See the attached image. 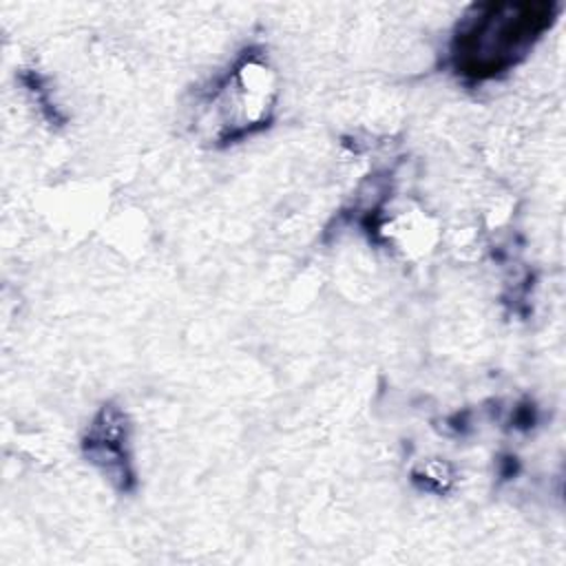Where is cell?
<instances>
[{
    "label": "cell",
    "mask_w": 566,
    "mask_h": 566,
    "mask_svg": "<svg viewBox=\"0 0 566 566\" xmlns=\"http://www.w3.org/2000/svg\"><path fill=\"white\" fill-rule=\"evenodd\" d=\"M84 458L95 464L119 491H133L137 484L130 455V424L126 413L106 402L99 407L82 438Z\"/></svg>",
    "instance_id": "2"
},
{
    "label": "cell",
    "mask_w": 566,
    "mask_h": 566,
    "mask_svg": "<svg viewBox=\"0 0 566 566\" xmlns=\"http://www.w3.org/2000/svg\"><path fill=\"white\" fill-rule=\"evenodd\" d=\"M559 2L546 0H493L471 4L453 29L449 66L469 82H486L506 75L553 29Z\"/></svg>",
    "instance_id": "1"
}]
</instances>
